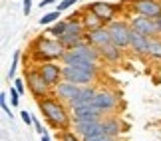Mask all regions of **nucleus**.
Here are the masks:
<instances>
[{"mask_svg": "<svg viewBox=\"0 0 161 141\" xmlns=\"http://www.w3.org/2000/svg\"><path fill=\"white\" fill-rule=\"evenodd\" d=\"M38 106H40V111L44 115V119L54 127V129L66 131V129L72 127V111H68L66 103L62 100H58L54 94L38 100Z\"/></svg>", "mask_w": 161, "mask_h": 141, "instance_id": "f257e3e1", "label": "nucleus"}, {"mask_svg": "<svg viewBox=\"0 0 161 141\" xmlns=\"http://www.w3.org/2000/svg\"><path fill=\"white\" fill-rule=\"evenodd\" d=\"M32 64H44V62H62L64 54L68 52L60 38H54L50 34H42L32 42Z\"/></svg>", "mask_w": 161, "mask_h": 141, "instance_id": "f03ea898", "label": "nucleus"}, {"mask_svg": "<svg viewBox=\"0 0 161 141\" xmlns=\"http://www.w3.org/2000/svg\"><path fill=\"white\" fill-rule=\"evenodd\" d=\"M24 79H26L28 91L36 97V100H42V97H46V95L52 94L50 84L44 79V76L40 73V70H38V66H36V64L24 72Z\"/></svg>", "mask_w": 161, "mask_h": 141, "instance_id": "7ed1b4c3", "label": "nucleus"}, {"mask_svg": "<svg viewBox=\"0 0 161 141\" xmlns=\"http://www.w3.org/2000/svg\"><path fill=\"white\" fill-rule=\"evenodd\" d=\"M62 78L72 84H78V85H92L97 79V72L80 68V66H64L62 68Z\"/></svg>", "mask_w": 161, "mask_h": 141, "instance_id": "20e7f679", "label": "nucleus"}, {"mask_svg": "<svg viewBox=\"0 0 161 141\" xmlns=\"http://www.w3.org/2000/svg\"><path fill=\"white\" fill-rule=\"evenodd\" d=\"M111 36V42L115 46H119L121 50H127L129 48V40H131V26H129V20H114L106 24Z\"/></svg>", "mask_w": 161, "mask_h": 141, "instance_id": "39448f33", "label": "nucleus"}, {"mask_svg": "<svg viewBox=\"0 0 161 141\" xmlns=\"http://www.w3.org/2000/svg\"><path fill=\"white\" fill-rule=\"evenodd\" d=\"M125 4L131 6L129 10L133 14H141L153 20L161 18V0H125Z\"/></svg>", "mask_w": 161, "mask_h": 141, "instance_id": "423d86ee", "label": "nucleus"}, {"mask_svg": "<svg viewBox=\"0 0 161 141\" xmlns=\"http://www.w3.org/2000/svg\"><path fill=\"white\" fill-rule=\"evenodd\" d=\"M129 26H131V30H135V32H139L143 36H149V38L159 36V24H157V20H153V18L133 14L131 12V16H129Z\"/></svg>", "mask_w": 161, "mask_h": 141, "instance_id": "0eeeda50", "label": "nucleus"}, {"mask_svg": "<svg viewBox=\"0 0 161 141\" xmlns=\"http://www.w3.org/2000/svg\"><path fill=\"white\" fill-rule=\"evenodd\" d=\"M92 103H94L96 107H100L103 111V115H111L117 107H119V97H117L115 91H111V89H97V94H96Z\"/></svg>", "mask_w": 161, "mask_h": 141, "instance_id": "6e6552de", "label": "nucleus"}, {"mask_svg": "<svg viewBox=\"0 0 161 141\" xmlns=\"http://www.w3.org/2000/svg\"><path fill=\"white\" fill-rule=\"evenodd\" d=\"M72 111V125L80 123V121H92V119H102L103 111L100 107H96L94 103H84V106H78L70 109Z\"/></svg>", "mask_w": 161, "mask_h": 141, "instance_id": "1a4fd4ad", "label": "nucleus"}, {"mask_svg": "<svg viewBox=\"0 0 161 141\" xmlns=\"http://www.w3.org/2000/svg\"><path fill=\"white\" fill-rule=\"evenodd\" d=\"M62 68H64V64L62 62H44V64H38V70L40 73L44 76V79L48 84H50V88L54 85H58L62 79Z\"/></svg>", "mask_w": 161, "mask_h": 141, "instance_id": "9d476101", "label": "nucleus"}, {"mask_svg": "<svg viewBox=\"0 0 161 141\" xmlns=\"http://www.w3.org/2000/svg\"><path fill=\"white\" fill-rule=\"evenodd\" d=\"M62 64L64 66H80V68H88V70H96L100 72V66L96 62H92V60L84 58L82 54H78L76 50H68L64 54V58H62Z\"/></svg>", "mask_w": 161, "mask_h": 141, "instance_id": "9b49d317", "label": "nucleus"}, {"mask_svg": "<svg viewBox=\"0 0 161 141\" xmlns=\"http://www.w3.org/2000/svg\"><path fill=\"white\" fill-rule=\"evenodd\" d=\"M88 8L94 12L97 18H102L106 24L114 22L115 16H117V10H119V8H115V6L109 4V2H92V4H88Z\"/></svg>", "mask_w": 161, "mask_h": 141, "instance_id": "f8f14e48", "label": "nucleus"}, {"mask_svg": "<svg viewBox=\"0 0 161 141\" xmlns=\"http://www.w3.org/2000/svg\"><path fill=\"white\" fill-rule=\"evenodd\" d=\"M78 89H80L78 84H72V82H68V79H62L58 85L52 88V94L58 97V100H62L64 103H70L74 100V95L78 94Z\"/></svg>", "mask_w": 161, "mask_h": 141, "instance_id": "ddd939ff", "label": "nucleus"}, {"mask_svg": "<svg viewBox=\"0 0 161 141\" xmlns=\"http://www.w3.org/2000/svg\"><path fill=\"white\" fill-rule=\"evenodd\" d=\"M97 94V89H96V84H92V85H80V89H78V94L74 95V100L68 103V107L74 109V107H78V106H84V103H92L94 101V97Z\"/></svg>", "mask_w": 161, "mask_h": 141, "instance_id": "4468645a", "label": "nucleus"}, {"mask_svg": "<svg viewBox=\"0 0 161 141\" xmlns=\"http://www.w3.org/2000/svg\"><path fill=\"white\" fill-rule=\"evenodd\" d=\"M74 131H76V133H78L80 137L100 135V133H103V125H102V119H92V121H80V123H74Z\"/></svg>", "mask_w": 161, "mask_h": 141, "instance_id": "2eb2a0df", "label": "nucleus"}, {"mask_svg": "<svg viewBox=\"0 0 161 141\" xmlns=\"http://www.w3.org/2000/svg\"><path fill=\"white\" fill-rule=\"evenodd\" d=\"M84 36H86V42H90V44L96 46V48H102V46H106V44L111 42L108 26H102V28H96V30H88Z\"/></svg>", "mask_w": 161, "mask_h": 141, "instance_id": "dca6fc26", "label": "nucleus"}, {"mask_svg": "<svg viewBox=\"0 0 161 141\" xmlns=\"http://www.w3.org/2000/svg\"><path fill=\"white\" fill-rule=\"evenodd\" d=\"M149 42H151L149 36H143V34H139V32H135V30H131L129 50H131L133 54H137V56H147V52H149Z\"/></svg>", "mask_w": 161, "mask_h": 141, "instance_id": "f3484780", "label": "nucleus"}, {"mask_svg": "<svg viewBox=\"0 0 161 141\" xmlns=\"http://www.w3.org/2000/svg\"><path fill=\"white\" fill-rule=\"evenodd\" d=\"M121 52L123 50L119 46H115L114 42H109V44L100 48V56H102L103 62H108V64H119L121 62Z\"/></svg>", "mask_w": 161, "mask_h": 141, "instance_id": "a211bd4d", "label": "nucleus"}, {"mask_svg": "<svg viewBox=\"0 0 161 141\" xmlns=\"http://www.w3.org/2000/svg\"><path fill=\"white\" fill-rule=\"evenodd\" d=\"M80 22L84 24V28H86V32L88 30H96V28H102V26H106V22L102 20V18H97L94 12H92L88 6H86V10H82V18H80Z\"/></svg>", "mask_w": 161, "mask_h": 141, "instance_id": "6ab92c4d", "label": "nucleus"}, {"mask_svg": "<svg viewBox=\"0 0 161 141\" xmlns=\"http://www.w3.org/2000/svg\"><path fill=\"white\" fill-rule=\"evenodd\" d=\"M102 125H103V133L111 137H117L121 133V123L119 119L114 117V115H103L102 117Z\"/></svg>", "mask_w": 161, "mask_h": 141, "instance_id": "aec40b11", "label": "nucleus"}, {"mask_svg": "<svg viewBox=\"0 0 161 141\" xmlns=\"http://www.w3.org/2000/svg\"><path fill=\"white\" fill-rule=\"evenodd\" d=\"M76 52L78 54H82L84 58H88V60H92V62H100L102 60V56H100V48H96V46H92L90 42H84L82 46H78L76 48Z\"/></svg>", "mask_w": 161, "mask_h": 141, "instance_id": "412c9836", "label": "nucleus"}, {"mask_svg": "<svg viewBox=\"0 0 161 141\" xmlns=\"http://www.w3.org/2000/svg\"><path fill=\"white\" fill-rule=\"evenodd\" d=\"M60 42L64 44L66 50H76L78 46H82L86 42V36L84 34H64L60 38Z\"/></svg>", "mask_w": 161, "mask_h": 141, "instance_id": "4be33fe9", "label": "nucleus"}, {"mask_svg": "<svg viewBox=\"0 0 161 141\" xmlns=\"http://www.w3.org/2000/svg\"><path fill=\"white\" fill-rule=\"evenodd\" d=\"M147 56L151 60H155V62H161V36H155V38H151L149 42V52H147Z\"/></svg>", "mask_w": 161, "mask_h": 141, "instance_id": "5701e85b", "label": "nucleus"}, {"mask_svg": "<svg viewBox=\"0 0 161 141\" xmlns=\"http://www.w3.org/2000/svg\"><path fill=\"white\" fill-rule=\"evenodd\" d=\"M66 30H68V20H58V22L50 24V28H48V34L54 36V38H62V36L66 34Z\"/></svg>", "mask_w": 161, "mask_h": 141, "instance_id": "b1692460", "label": "nucleus"}, {"mask_svg": "<svg viewBox=\"0 0 161 141\" xmlns=\"http://www.w3.org/2000/svg\"><path fill=\"white\" fill-rule=\"evenodd\" d=\"M58 20H60V10H54V12H48L46 16H42L40 24H42V26H48V24H54Z\"/></svg>", "mask_w": 161, "mask_h": 141, "instance_id": "393cba45", "label": "nucleus"}, {"mask_svg": "<svg viewBox=\"0 0 161 141\" xmlns=\"http://www.w3.org/2000/svg\"><path fill=\"white\" fill-rule=\"evenodd\" d=\"M20 56H22V52H20V50H16V52H14V56H12V66H10V72H8V79H14V76H16V68H18V62H20Z\"/></svg>", "mask_w": 161, "mask_h": 141, "instance_id": "a878e982", "label": "nucleus"}, {"mask_svg": "<svg viewBox=\"0 0 161 141\" xmlns=\"http://www.w3.org/2000/svg\"><path fill=\"white\" fill-rule=\"evenodd\" d=\"M60 141H84V139L80 137L76 131L66 129V131H60Z\"/></svg>", "mask_w": 161, "mask_h": 141, "instance_id": "bb28decb", "label": "nucleus"}, {"mask_svg": "<svg viewBox=\"0 0 161 141\" xmlns=\"http://www.w3.org/2000/svg\"><path fill=\"white\" fill-rule=\"evenodd\" d=\"M84 141H115V137L106 135V133H100V135H90V137H82Z\"/></svg>", "mask_w": 161, "mask_h": 141, "instance_id": "cd10ccee", "label": "nucleus"}, {"mask_svg": "<svg viewBox=\"0 0 161 141\" xmlns=\"http://www.w3.org/2000/svg\"><path fill=\"white\" fill-rule=\"evenodd\" d=\"M10 101H12V106H14V107L20 106V94H18L16 88H10Z\"/></svg>", "mask_w": 161, "mask_h": 141, "instance_id": "c85d7f7f", "label": "nucleus"}, {"mask_svg": "<svg viewBox=\"0 0 161 141\" xmlns=\"http://www.w3.org/2000/svg\"><path fill=\"white\" fill-rule=\"evenodd\" d=\"M0 107H2V111L12 119V111H10V107L6 106V94H0Z\"/></svg>", "mask_w": 161, "mask_h": 141, "instance_id": "c756f323", "label": "nucleus"}, {"mask_svg": "<svg viewBox=\"0 0 161 141\" xmlns=\"http://www.w3.org/2000/svg\"><path fill=\"white\" fill-rule=\"evenodd\" d=\"M76 2H78V0H62V2L58 4V10H60V12H62V10H68V8H72Z\"/></svg>", "mask_w": 161, "mask_h": 141, "instance_id": "7c9ffc66", "label": "nucleus"}, {"mask_svg": "<svg viewBox=\"0 0 161 141\" xmlns=\"http://www.w3.org/2000/svg\"><path fill=\"white\" fill-rule=\"evenodd\" d=\"M14 88L18 89V94H20V95H24V94H26V88H24V79L16 78V79H14Z\"/></svg>", "mask_w": 161, "mask_h": 141, "instance_id": "2f4dec72", "label": "nucleus"}, {"mask_svg": "<svg viewBox=\"0 0 161 141\" xmlns=\"http://www.w3.org/2000/svg\"><path fill=\"white\" fill-rule=\"evenodd\" d=\"M20 117H22V121H24L26 125H32V121H34V117H32V115H30L28 111H22V113H20Z\"/></svg>", "mask_w": 161, "mask_h": 141, "instance_id": "473e14b6", "label": "nucleus"}, {"mask_svg": "<svg viewBox=\"0 0 161 141\" xmlns=\"http://www.w3.org/2000/svg\"><path fill=\"white\" fill-rule=\"evenodd\" d=\"M32 125H34V129L40 133V135H44V127H42V123H40V119L38 117H34V121H32Z\"/></svg>", "mask_w": 161, "mask_h": 141, "instance_id": "72a5a7b5", "label": "nucleus"}, {"mask_svg": "<svg viewBox=\"0 0 161 141\" xmlns=\"http://www.w3.org/2000/svg\"><path fill=\"white\" fill-rule=\"evenodd\" d=\"M22 4H24V14L30 16V12H32V2H30V0H22Z\"/></svg>", "mask_w": 161, "mask_h": 141, "instance_id": "f704fd0d", "label": "nucleus"}, {"mask_svg": "<svg viewBox=\"0 0 161 141\" xmlns=\"http://www.w3.org/2000/svg\"><path fill=\"white\" fill-rule=\"evenodd\" d=\"M54 4V0H42L40 2V8H46V6H52Z\"/></svg>", "mask_w": 161, "mask_h": 141, "instance_id": "c9c22d12", "label": "nucleus"}, {"mask_svg": "<svg viewBox=\"0 0 161 141\" xmlns=\"http://www.w3.org/2000/svg\"><path fill=\"white\" fill-rule=\"evenodd\" d=\"M42 141H50V137H48L46 133H44V135H42Z\"/></svg>", "mask_w": 161, "mask_h": 141, "instance_id": "e433bc0d", "label": "nucleus"}, {"mask_svg": "<svg viewBox=\"0 0 161 141\" xmlns=\"http://www.w3.org/2000/svg\"><path fill=\"white\" fill-rule=\"evenodd\" d=\"M157 24H159V36H161V18H157Z\"/></svg>", "mask_w": 161, "mask_h": 141, "instance_id": "4c0bfd02", "label": "nucleus"}]
</instances>
